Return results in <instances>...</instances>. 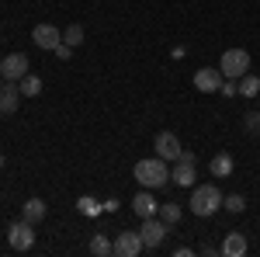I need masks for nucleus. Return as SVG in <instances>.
I'll return each instance as SVG.
<instances>
[{
    "label": "nucleus",
    "mask_w": 260,
    "mask_h": 257,
    "mask_svg": "<svg viewBox=\"0 0 260 257\" xmlns=\"http://www.w3.org/2000/svg\"><path fill=\"white\" fill-rule=\"evenodd\" d=\"M132 178L139 181V188H149V191H160L163 184H170V170H167V160L163 157H146L136 163Z\"/></svg>",
    "instance_id": "f257e3e1"
},
{
    "label": "nucleus",
    "mask_w": 260,
    "mask_h": 257,
    "mask_svg": "<svg viewBox=\"0 0 260 257\" xmlns=\"http://www.w3.org/2000/svg\"><path fill=\"white\" fill-rule=\"evenodd\" d=\"M222 198L225 195H222L215 184H201V188L191 191V202H187V205H191V212H194L198 219H208V216H215V212L222 209Z\"/></svg>",
    "instance_id": "f03ea898"
},
{
    "label": "nucleus",
    "mask_w": 260,
    "mask_h": 257,
    "mask_svg": "<svg viewBox=\"0 0 260 257\" xmlns=\"http://www.w3.org/2000/svg\"><path fill=\"white\" fill-rule=\"evenodd\" d=\"M219 70L225 80H240L250 73V52L246 49H225L219 60Z\"/></svg>",
    "instance_id": "7ed1b4c3"
},
{
    "label": "nucleus",
    "mask_w": 260,
    "mask_h": 257,
    "mask_svg": "<svg viewBox=\"0 0 260 257\" xmlns=\"http://www.w3.org/2000/svg\"><path fill=\"white\" fill-rule=\"evenodd\" d=\"M7 243H11V250H31L35 247V222H28V219H18V222H11L7 226Z\"/></svg>",
    "instance_id": "20e7f679"
},
{
    "label": "nucleus",
    "mask_w": 260,
    "mask_h": 257,
    "mask_svg": "<svg viewBox=\"0 0 260 257\" xmlns=\"http://www.w3.org/2000/svg\"><path fill=\"white\" fill-rule=\"evenodd\" d=\"M194 153H187V150H180V157L174 160V170H170V181L177 184V188H191L194 178H198V170H194Z\"/></svg>",
    "instance_id": "39448f33"
},
{
    "label": "nucleus",
    "mask_w": 260,
    "mask_h": 257,
    "mask_svg": "<svg viewBox=\"0 0 260 257\" xmlns=\"http://www.w3.org/2000/svg\"><path fill=\"white\" fill-rule=\"evenodd\" d=\"M0 77L21 83V80L28 77V56H24V52H11V56H4V60H0Z\"/></svg>",
    "instance_id": "423d86ee"
},
{
    "label": "nucleus",
    "mask_w": 260,
    "mask_h": 257,
    "mask_svg": "<svg viewBox=\"0 0 260 257\" xmlns=\"http://www.w3.org/2000/svg\"><path fill=\"white\" fill-rule=\"evenodd\" d=\"M167 230H170V226H167L163 219H156V216L142 219V230H139V233H142V243H146L149 250H153V247H160L163 237H167Z\"/></svg>",
    "instance_id": "0eeeda50"
},
{
    "label": "nucleus",
    "mask_w": 260,
    "mask_h": 257,
    "mask_svg": "<svg viewBox=\"0 0 260 257\" xmlns=\"http://www.w3.org/2000/svg\"><path fill=\"white\" fill-rule=\"evenodd\" d=\"M142 233H132V230H121L118 240H115V254L118 257H139L142 254Z\"/></svg>",
    "instance_id": "6e6552de"
},
{
    "label": "nucleus",
    "mask_w": 260,
    "mask_h": 257,
    "mask_svg": "<svg viewBox=\"0 0 260 257\" xmlns=\"http://www.w3.org/2000/svg\"><path fill=\"white\" fill-rule=\"evenodd\" d=\"M31 42H35L39 49H45V52H52L62 42V32L56 24H35V28H31Z\"/></svg>",
    "instance_id": "1a4fd4ad"
},
{
    "label": "nucleus",
    "mask_w": 260,
    "mask_h": 257,
    "mask_svg": "<svg viewBox=\"0 0 260 257\" xmlns=\"http://www.w3.org/2000/svg\"><path fill=\"white\" fill-rule=\"evenodd\" d=\"M222 70L219 66H201L198 73H194V87L198 91H205V94H219V87H222Z\"/></svg>",
    "instance_id": "9d476101"
},
{
    "label": "nucleus",
    "mask_w": 260,
    "mask_h": 257,
    "mask_svg": "<svg viewBox=\"0 0 260 257\" xmlns=\"http://www.w3.org/2000/svg\"><path fill=\"white\" fill-rule=\"evenodd\" d=\"M21 87L14 83V80H4V87H0V115H14L21 104Z\"/></svg>",
    "instance_id": "9b49d317"
},
{
    "label": "nucleus",
    "mask_w": 260,
    "mask_h": 257,
    "mask_svg": "<svg viewBox=\"0 0 260 257\" xmlns=\"http://www.w3.org/2000/svg\"><path fill=\"white\" fill-rule=\"evenodd\" d=\"M153 150H156V157H163V160H177L180 157V139H177V132H160V136H156V142H153Z\"/></svg>",
    "instance_id": "f8f14e48"
},
{
    "label": "nucleus",
    "mask_w": 260,
    "mask_h": 257,
    "mask_svg": "<svg viewBox=\"0 0 260 257\" xmlns=\"http://www.w3.org/2000/svg\"><path fill=\"white\" fill-rule=\"evenodd\" d=\"M132 209H136V216H139V219L160 216V202H156V198H153V191H149V188H142L139 195L132 198Z\"/></svg>",
    "instance_id": "ddd939ff"
},
{
    "label": "nucleus",
    "mask_w": 260,
    "mask_h": 257,
    "mask_svg": "<svg viewBox=\"0 0 260 257\" xmlns=\"http://www.w3.org/2000/svg\"><path fill=\"white\" fill-rule=\"evenodd\" d=\"M45 212H49V205H45L42 198H28V202L21 205V219H28V222H35V226L45 219Z\"/></svg>",
    "instance_id": "4468645a"
},
{
    "label": "nucleus",
    "mask_w": 260,
    "mask_h": 257,
    "mask_svg": "<svg viewBox=\"0 0 260 257\" xmlns=\"http://www.w3.org/2000/svg\"><path fill=\"white\" fill-rule=\"evenodd\" d=\"M246 250H250V243H246L243 233H229L225 243H222V254H225V257H243Z\"/></svg>",
    "instance_id": "2eb2a0df"
},
{
    "label": "nucleus",
    "mask_w": 260,
    "mask_h": 257,
    "mask_svg": "<svg viewBox=\"0 0 260 257\" xmlns=\"http://www.w3.org/2000/svg\"><path fill=\"white\" fill-rule=\"evenodd\" d=\"M208 170H212L215 178H229V174H233V157H229V153H219V157H212Z\"/></svg>",
    "instance_id": "dca6fc26"
},
{
    "label": "nucleus",
    "mask_w": 260,
    "mask_h": 257,
    "mask_svg": "<svg viewBox=\"0 0 260 257\" xmlns=\"http://www.w3.org/2000/svg\"><path fill=\"white\" fill-rule=\"evenodd\" d=\"M90 254H98V257L115 254V243H111L108 237H101V233H94V240H90Z\"/></svg>",
    "instance_id": "f3484780"
},
{
    "label": "nucleus",
    "mask_w": 260,
    "mask_h": 257,
    "mask_svg": "<svg viewBox=\"0 0 260 257\" xmlns=\"http://www.w3.org/2000/svg\"><path fill=\"white\" fill-rule=\"evenodd\" d=\"M240 94H243V98H257V94H260V77H253V73L240 77Z\"/></svg>",
    "instance_id": "a211bd4d"
},
{
    "label": "nucleus",
    "mask_w": 260,
    "mask_h": 257,
    "mask_svg": "<svg viewBox=\"0 0 260 257\" xmlns=\"http://www.w3.org/2000/svg\"><path fill=\"white\" fill-rule=\"evenodd\" d=\"M18 87H21V94H24V98H39V94H42V80L35 77V73H28Z\"/></svg>",
    "instance_id": "6ab92c4d"
},
{
    "label": "nucleus",
    "mask_w": 260,
    "mask_h": 257,
    "mask_svg": "<svg viewBox=\"0 0 260 257\" xmlns=\"http://www.w3.org/2000/svg\"><path fill=\"white\" fill-rule=\"evenodd\" d=\"M160 219L167 222V226H177V222H180V205H177V202H170V205H160Z\"/></svg>",
    "instance_id": "aec40b11"
},
{
    "label": "nucleus",
    "mask_w": 260,
    "mask_h": 257,
    "mask_svg": "<svg viewBox=\"0 0 260 257\" xmlns=\"http://www.w3.org/2000/svg\"><path fill=\"white\" fill-rule=\"evenodd\" d=\"M77 209H80L83 216H98V212L104 209V205H101V202H94L90 195H83V198H77Z\"/></svg>",
    "instance_id": "412c9836"
},
{
    "label": "nucleus",
    "mask_w": 260,
    "mask_h": 257,
    "mask_svg": "<svg viewBox=\"0 0 260 257\" xmlns=\"http://www.w3.org/2000/svg\"><path fill=\"white\" fill-rule=\"evenodd\" d=\"M62 42L77 49V45H80V42H83V28H80V24H70V28L62 32Z\"/></svg>",
    "instance_id": "4be33fe9"
},
{
    "label": "nucleus",
    "mask_w": 260,
    "mask_h": 257,
    "mask_svg": "<svg viewBox=\"0 0 260 257\" xmlns=\"http://www.w3.org/2000/svg\"><path fill=\"white\" fill-rule=\"evenodd\" d=\"M222 209H229V212L236 216V212L246 209V198H243V195H225V198H222Z\"/></svg>",
    "instance_id": "5701e85b"
},
{
    "label": "nucleus",
    "mask_w": 260,
    "mask_h": 257,
    "mask_svg": "<svg viewBox=\"0 0 260 257\" xmlns=\"http://www.w3.org/2000/svg\"><path fill=\"white\" fill-rule=\"evenodd\" d=\"M219 94L222 98H236V94H240V80H222Z\"/></svg>",
    "instance_id": "b1692460"
},
{
    "label": "nucleus",
    "mask_w": 260,
    "mask_h": 257,
    "mask_svg": "<svg viewBox=\"0 0 260 257\" xmlns=\"http://www.w3.org/2000/svg\"><path fill=\"white\" fill-rule=\"evenodd\" d=\"M52 52H56L59 60H70V56H73V45H66V42H59V45H56Z\"/></svg>",
    "instance_id": "393cba45"
},
{
    "label": "nucleus",
    "mask_w": 260,
    "mask_h": 257,
    "mask_svg": "<svg viewBox=\"0 0 260 257\" xmlns=\"http://www.w3.org/2000/svg\"><path fill=\"white\" fill-rule=\"evenodd\" d=\"M0 170H4V153H0Z\"/></svg>",
    "instance_id": "a878e982"
},
{
    "label": "nucleus",
    "mask_w": 260,
    "mask_h": 257,
    "mask_svg": "<svg viewBox=\"0 0 260 257\" xmlns=\"http://www.w3.org/2000/svg\"><path fill=\"white\" fill-rule=\"evenodd\" d=\"M0 87H4V77H0Z\"/></svg>",
    "instance_id": "bb28decb"
},
{
    "label": "nucleus",
    "mask_w": 260,
    "mask_h": 257,
    "mask_svg": "<svg viewBox=\"0 0 260 257\" xmlns=\"http://www.w3.org/2000/svg\"><path fill=\"white\" fill-rule=\"evenodd\" d=\"M257 98H260V94H257Z\"/></svg>",
    "instance_id": "cd10ccee"
}]
</instances>
